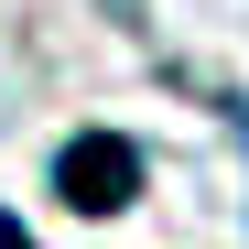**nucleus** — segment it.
<instances>
[{
  "instance_id": "2",
  "label": "nucleus",
  "mask_w": 249,
  "mask_h": 249,
  "mask_svg": "<svg viewBox=\"0 0 249 249\" xmlns=\"http://www.w3.org/2000/svg\"><path fill=\"white\" fill-rule=\"evenodd\" d=\"M0 249H33V238H22V228H11V217H0Z\"/></svg>"
},
{
  "instance_id": "1",
  "label": "nucleus",
  "mask_w": 249,
  "mask_h": 249,
  "mask_svg": "<svg viewBox=\"0 0 249 249\" xmlns=\"http://www.w3.org/2000/svg\"><path fill=\"white\" fill-rule=\"evenodd\" d=\"M54 184H65V206H76V217H119V206L141 195V152L119 141V130H87V141H65Z\"/></svg>"
},
{
  "instance_id": "3",
  "label": "nucleus",
  "mask_w": 249,
  "mask_h": 249,
  "mask_svg": "<svg viewBox=\"0 0 249 249\" xmlns=\"http://www.w3.org/2000/svg\"><path fill=\"white\" fill-rule=\"evenodd\" d=\"M228 119H238V141H249V98H228Z\"/></svg>"
}]
</instances>
